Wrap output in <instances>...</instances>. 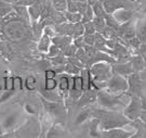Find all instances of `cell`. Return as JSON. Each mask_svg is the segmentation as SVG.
<instances>
[{
  "mask_svg": "<svg viewBox=\"0 0 146 138\" xmlns=\"http://www.w3.org/2000/svg\"><path fill=\"white\" fill-rule=\"evenodd\" d=\"M92 117L100 120V129L108 131L113 128H122L125 125L131 124L129 119L117 111L106 109H92Z\"/></svg>",
  "mask_w": 146,
  "mask_h": 138,
  "instance_id": "6da1fadb",
  "label": "cell"
},
{
  "mask_svg": "<svg viewBox=\"0 0 146 138\" xmlns=\"http://www.w3.org/2000/svg\"><path fill=\"white\" fill-rule=\"evenodd\" d=\"M127 92H123L121 95H113L106 89H101L96 94V102L103 109L106 110H111V111H117L119 108H123L129 103L123 100Z\"/></svg>",
  "mask_w": 146,
  "mask_h": 138,
  "instance_id": "7a4b0ae2",
  "label": "cell"
},
{
  "mask_svg": "<svg viewBox=\"0 0 146 138\" xmlns=\"http://www.w3.org/2000/svg\"><path fill=\"white\" fill-rule=\"evenodd\" d=\"M15 138H39L41 134V123L36 117L28 119L13 131Z\"/></svg>",
  "mask_w": 146,
  "mask_h": 138,
  "instance_id": "3957f363",
  "label": "cell"
},
{
  "mask_svg": "<svg viewBox=\"0 0 146 138\" xmlns=\"http://www.w3.org/2000/svg\"><path fill=\"white\" fill-rule=\"evenodd\" d=\"M91 80L98 83H106L113 75L111 65L106 62H98L90 66L89 69Z\"/></svg>",
  "mask_w": 146,
  "mask_h": 138,
  "instance_id": "277c9868",
  "label": "cell"
},
{
  "mask_svg": "<svg viewBox=\"0 0 146 138\" xmlns=\"http://www.w3.org/2000/svg\"><path fill=\"white\" fill-rule=\"evenodd\" d=\"M0 32H2L7 36V38L12 39V40L22 39V38L26 35L25 25H24V23L22 21L8 22L0 29Z\"/></svg>",
  "mask_w": 146,
  "mask_h": 138,
  "instance_id": "5b68a950",
  "label": "cell"
},
{
  "mask_svg": "<svg viewBox=\"0 0 146 138\" xmlns=\"http://www.w3.org/2000/svg\"><path fill=\"white\" fill-rule=\"evenodd\" d=\"M23 113L21 111H12L9 114H7L2 122L0 123V134L8 133V132H13L14 129L19 127L21 124H23Z\"/></svg>",
  "mask_w": 146,
  "mask_h": 138,
  "instance_id": "8992f818",
  "label": "cell"
},
{
  "mask_svg": "<svg viewBox=\"0 0 146 138\" xmlns=\"http://www.w3.org/2000/svg\"><path fill=\"white\" fill-rule=\"evenodd\" d=\"M104 89L113 95H121L128 90L127 78L120 75L113 74L110 80L106 82V87Z\"/></svg>",
  "mask_w": 146,
  "mask_h": 138,
  "instance_id": "52a82bcc",
  "label": "cell"
},
{
  "mask_svg": "<svg viewBox=\"0 0 146 138\" xmlns=\"http://www.w3.org/2000/svg\"><path fill=\"white\" fill-rule=\"evenodd\" d=\"M142 111H143V109H142L140 97H137V96H131L130 101L125 107L122 114L132 122V121H135L137 119H140Z\"/></svg>",
  "mask_w": 146,
  "mask_h": 138,
  "instance_id": "ba28073f",
  "label": "cell"
},
{
  "mask_svg": "<svg viewBox=\"0 0 146 138\" xmlns=\"http://www.w3.org/2000/svg\"><path fill=\"white\" fill-rule=\"evenodd\" d=\"M127 83H128V90H127L128 95L141 97V95L144 92L143 91L144 80H142L140 73H132L129 75L127 77Z\"/></svg>",
  "mask_w": 146,
  "mask_h": 138,
  "instance_id": "9c48e42d",
  "label": "cell"
},
{
  "mask_svg": "<svg viewBox=\"0 0 146 138\" xmlns=\"http://www.w3.org/2000/svg\"><path fill=\"white\" fill-rule=\"evenodd\" d=\"M42 106L47 112L48 115L52 117H63L66 114V107L63 105V102H52L41 98Z\"/></svg>",
  "mask_w": 146,
  "mask_h": 138,
  "instance_id": "30bf717a",
  "label": "cell"
},
{
  "mask_svg": "<svg viewBox=\"0 0 146 138\" xmlns=\"http://www.w3.org/2000/svg\"><path fill=\"white\" fill-rule=\"evenodd\" d=\"M135 20L132 19L130 21L125 22L123 24H120L119 28L117 31V36L121 40H128L131 38L135 37Z\"/></svg>",
  "mask_w": 146,
  "mask_h": 138,
  "instance_id": "8fae6325",
  "label": "cell"
},
{
  "mask_svg": "<svg viewBox=\"0 0 146 138\" xmlns=\"http://www.w3.org/2000/svg\"><path fill=\"white\" fill-rule=\"evenodd\" d=\"M103 3V8L106 13L108 14H113L115 11L119 10L121 8H125V9H130L127 7V3L130 5L131 2L128 0H101Z\"/></svg>",
  "mask_w": 146,
  "mask_h": 138,
  "instance_id": "7c38bea8",
  "label": "cell"
},
{
  "mask_svg": "<svg viewBox=\"0 0 146 138\" xmlns=\"http://www.w3.org/2000/svg\"><path fill=\"white\" fill-rule=\"evenodd\" d=\"M96 94H98V90H95L94 88H90L88 90H84L82 92V95L80 96V98L76 101V105L80 108L89 107L90 105L96 102Z\"/></svg>",
  "mask_w": 146,
  "mask_h": 138,
  "instance_id": "4fadbf2b",
  "label": "cell"
},
{
  "mask_svg": "<svg viewBox=\"0 0 146 138\" xmlns=\"http://www.w3.org/2000/svg\"><path fill=\"white\" fill-rule=\"evenodd\" d=\"M135 133L134 131H125L122 128H113L108 131H102L101 138H129Z\"/></svg>",
  "mask_w": 146,
  "mask_h": 138,
  "instance_id": "5bb4252c",
  "label": "cell"
},
{
  "mask_svg": "<svg viewBox=\"0 0 146 138\" xmlns=\"http://www.w3.org/2000/svg\"><path fill=\"white\" fill-rule=\"evenodd\" d=\"M111 72H113V74L120 75V76H123L125 78L132 73H134V71L132 69V65L129 61L125 62V63H117L116 62V63L111 64Z\"/></svg>",
  "mask_w": 146,
  "mask_h": 138,
  "instance_id": "9a60e30c",
  "label": "cell"
},
{
  "mask_svg": "<svg viewBox=\"0 0 146 138\" xmlns=\"http://www.w3.org/2000/svg\"><path fill=\"white\" fill-rule=\"evenodd\" d=\"M113 16L116 21L119 24H123L125 22L130 21L134 16V10L133 9H125V8H121L119 10L115 11L113 13Z\"/></svg>",
  "mask_w": 146,
  "mask_h": 138,
  "instance_id": "2e32d148",
  "label": "cell"
},
{
  "mask_svg": "<svg viewBox=\"0 0 146 138\" xmlns=\"http://www.w3.org/2000/svg\"><path fill=\"white\" fill-rule=\"evenodd\" d=\"M135 37L142 44L146 43V16L137 19L135 22Z\"/></svg>",
  "mask_w": 146,
  "mask_h": 138,
  "instance_id": "e0dca14e",
  "label": "cell"
},
{
  "mask_svg": "<svg viewBox=\"0 0 146 138\" xmlns=\"http://www.w3.org/2000/svg\"><path fill=\"white\" fill-rule=\"evenodd\" d=\"M51 43L55 46H58L61 51H63L65 48L69 46L70 44L73 43V38L69 36H64V35H55L53 38H51Z\"/></svg>",
  "mask_w": 146,
  "mask_h": 138,
  "instance_id": "ac0fdd59",
  "label": "cell"
},
{
  "mask_svg": "<svg viewBox=\"0 0 146 138\" xmlns=\"http://www.w3.org/2000/svg\"><path fill=\"white\" fill-rule=\"evenodd\" d=\"M74 25L72 23H68V22H64L62 24H58L55 25V32L58 35H64V36H69V37L73 38L74 35Z\"/></svg>",
  "mask_w": 146,
  "mask_h": 138,
  "instance_id": "d6986e66",
  "label": "cell"
},
{
  "mask_svg": "<svg viewBox=\"0 0 146 138\" xmlns=\"http://www.w3.org/2000/svg\"><path fill=\"white\" fill-rule=\"evenodd\" d=\"M129 62L132 65V69L134 71V73H141L142 71H144V69H145L144 60L140 54L131 56L130 59H129Z\"/></svg>",
  "mask_w": 146,
  "mask_h": 138,
  "instance_id": "ffe728a7",
  "label": "cell"
},
{
  "mask_svg": "<svg viewBox=\"0 0 146 138\" xmlns=\"http://www.w3.org/2000/svg\"><path fill=\"white\" fill-rule=\"evenodd\" d=\"M91 117H92V108L84 107V109L77 114L76 119L74 120V124L75 125H80V124L86 122L87 120H89Z\"/></svg>",
  "mask_w": 146,
  "mask_h": 138,
  "instance_id": "44dd1931",
  "label": "cell"
},
{
  "mask_svg": "<svg viewBox=\"0 0 146 138\" xmlns=\"http://www.w3.org/2000/svg\"><path fill=\"white\" fill-rule=\"evenodd\" d=\"M102 131L100 129V120L98 117H93L90 121V126H89V135L92 138H101Z\"/></svg>",
  "mask_w": 146,
  "mask_h": 138,
  "instance_id": "7402d4cb",
  "label": "cell"
},
{
  "mask_svg": "<svg viewBox=\"0 0 146 138\" xmlns=\"http://www.w3.org/2000/svg\"><path fill=\"white\" fill-rule=\"evenodd\" d=\"M80 77H81V80H82V90H88L91 88V75H90V72H89V69L87 68H84V69L80 70Z\"/></svg>",
  "mask_w": 146,
  "mask_h": 138,
  "instance_id": "603a6c76",
  "label": "cell"
},
{
  "mask_svg": "<svg viewBox=\"0 0 146 138\" xmlns=\"http://www.w3.org/2000/svg\"><path fill=\"white\" fill-rule=\"evenodd\" d=\"M51 44H52L51 43V38L49 37V36H47L46 34H42L40 39H39V43H38L37 48H38V50L40 52L47 53L49 51V48L51 46Z\"/></svg>",
  "mask_w": 146,
  "mask_h": 138,
  "instance_id": "cb8c5ba5",
  "label": "cell"
},
{
  "mask_svg": "<svg viewBox=\"0 0 146 138\" xmlns=\"http://www.w3.org/2000/svg\"><path fill=\"white\" fill-rule=\"evenodd\" d=\"M100 34H101L105 39H107V40H110V39H111V40H117V39H118V36H117L116 31L110 26H106Z\"/></svg>",
  "mask_w": 146,
  "mask_h": 138,
  "instance_id": "d4e9b609",
  "label": "cell"
},
{
  "mask_svg": "<svg viewBox=\"0 0 146 138\" xmlns=\"http://www.w3.org/2000/svg\"><path fill=\"white\" fill-rule=\"evenodd\" d=\"M63 13H64V16H65V19H66V22H68V23L76 24V23L81 22L82 16H81L80 13H73V12H68V11H65V12H63Z\"/></svg>",
  "mask_w": 146,
  "mask_h": 138,
  "instance_id": "484cf974",
  "label": "cell"
},
{
  "mask_svg": "<svg viewBox=\"0 0 146 138\" xmlns=\"http://www.w3.org/2000/svg\"><path fill=\"white\" fill-rule=\"evenodd\" d=\"M92 23H93L94 27H95L96 33H101L106 27L105 19L102 17V16H94L93 20H92Z\"/></svg>",
  "mask_w": 146,
  "mask_h": 138,
  "instance_id": "4316f807",
  "label": "cell"
},
{
  "mask_svg": "<svg viewBox=\"0 0 146 138\" xmlns=\"http://www.w3.org/2000/svg\"><path fill=\"white\" fill-rule=\"evenodd\" d=\"M12 11H13V5L3 0H0V17H5Z\"/></svg>",
  "mask_w": 146,
  "mask_h": 138,
  "instance_id": "83f0119b",
  "label": "cell"
},
{
  "mask_svg": "<svg viewBox=\"0 0 146 138\" xmlns=\"http://www.w3.org/2000/svg\"><path fill=\"white\" fill-rule=\"evenodd\" d=\"M53 9L58 12H65L67 10L66 5V0H50Z\"/></svg>",
  "mask_w": 146,
  "mask_h": 138,
  "instance_id": "f1b7e54d",
  "label": "cell"
},
{
  "mask_svg": "<svg viewBox=\"0 0 146 138\" xmlns=\"http://www.w3.org/2000/svg\"><path fill=\"white\" fill-rule=\"evenodd\" d=\"M104 19H105V22H106V26H110V27H111V28H114L116 32L118 31V28H119L120 24L117 21H116L115 19H114L113 14L105 13V14H104Z\"/></svg>",
  "mask_w": 146,
  "mask_h": 138,
  "instance_id": "f546056e",
  "label": "cell"
},
{
  "mask_svg": "<svg viewBox=\"0 0 146 138\" xmlns=\"http://www.w3.org/2000/svg\"><path fill=\"white\" fill-rule=\"evenodd\" d=\"M50 60H51V63L54 66H61V65H65V64L67 63V58L63 54V52H61L56 57H54V58H51Z\"/></svg>",
  "mask_w": 146,
  "mask_h": 138,
  "instance_id": "4dcf8cb0",
  "label": "cell"
},
{
  "mask_svg": "<svg viewBox=\"0 0 146 138\" xmlns=\"http://www.w3.org/2000/svg\"><path fill=\"white\" fill-rule=\"evenodd\" d=\"M92 10H93L94 16H102V17H104V14L106 13L104 10V8H103V3H102L101 0L98 1V2H95V3L92 5Z\"/></svg>",
  "mask_w": 146,
  "mask_h": 138,
  "instance_id": "1f68e13d",
  "label": "cell"
},
{
  "mask_svg": "<svg viewBox=\"0 0 146 138\" xmlns=\"http://www.w3.org/2000/svg\"><path fill=\"white\" fill-rule=\"evenodd\" d=\"M75 57L78 59L79 61L84 65V68H88V58H87V54H86V51H84V48H79L77 49V52L75 54Z\"/></svg>",
  "mask_w": 146,
  "mask_h": 138,
  "instance_id": "d6a6232c",
  "label": "cell"
},
{
  "mask_svg": "<svg viewBox=\"0 0 146 138\" xmlns=\"http://www.w3.org/2000/svg\"><path fill=\"white\" fill-rule=\"evenodd\" d=\"M80 70L81 69H79V68H77V66H75V65H73V64L70 63H66L64 65V73H66L68 75H72V76H74V75H79Z\"/></svg>",
  "mask_w": 146,
  "mask_h": 138,
  "instance_id": "836d02e7",
  "label": "cell"
},
{
  "mask_svg": "<svg viewBox=\"0 0 146 138\" xmlns=\"http://www.w3.org/2000/svg\"><path fill=\"white\" fill-rule=\"evenodd\" d=\"M93 17H94V14H93V10H92V7L88 5V8H87V10H86V12H84V14H82L81 23H82V24H84V23L91 22L92 20H93Z\"/></svg>",
  "mask_w": 146,
  "mask_h": 138,
  "instance_id": "e575fe53",
  "label": "cell"
},
{
  "mask_svg": "<svg viewBox=\"0 0 146 138\" xmlns=\"http://www.w3.org/2000/svg\"><path fill=\"white\" fill-rule=\"evenodd\" d=\"M84 33V24L81 23V22H79V23H76L75 25H74V35H73V39L75 38H78L80 36H82Z\"/></svg>",
  "mask_w": 146,
  "mask_h": 138,
  "instance_id": "d590c367",
  "label": "cell"
},
{
  "mask_svg": "<svg viewBox=\"0 0 146 138\" xmlns=\"http://www.w3.org/2000/svg\"><path fill=\"white\" fill-rule=\"evenodd\" d=\"M133 8L135 9V11H139L146 15V0H135Z\"/></svg>",
  "mask_w": 146,
  "mask_h": 138,
  "instance_id": "8d00e7d4",
  "label": "cell"
},
{
  "mask_svg": "<svg viewBox=\"0 0 146 138\" xmlns=\"http://www.w3.org/2000/svg\"><path fill=\"white\" fill-rule=\"evenodd\" d=\"M62 52L66 58H69V57H75V54H76V52H77V48H76V46L72 43L69 46H67V47L65 48Z\"/></svg>",
  "mask_w": 146,
  "mask_h": 138,
  "instance_id": "74e56055",
  "label": "cell"
},
{
  "mask_svg": "<svg viewBox=\"0 0 146 138\" xmlns=\"http://www.w3.org/2000/svg\"><path fill=\"white\" fill-rule=\"evenodd\" d=\"M72 87L77 89V90L84 91L82 90V80H81V77L80 75H74L73 76V84H72ZM70 87V88H72Z\"/></svg>",
  "mask_w": 146,
  "mask_h": 138,
  "instance_id": "f35d334b",
  "label": "cell"
},
{
  "mask_svg": "<svg viewBox=\"0 0 146 138\" xmlns=\"http://www.w3.org/2000/svg\"><path fill=\"white\" fill-rule=\"evenodd\" d=\"M58 87V80L55 78H46L44 82V89L46 90H53Z\"/></svg>",
  "mask_w": 146,
  "mask_h": 138,
  "instance_id": "ab89813d",
  "label": "cell"
},
{
  "mask_svg": "<svg viewBox=\"0 0 146 138\" xmlns=\"http://www.w3.org/2000/svg\"><path fill=\"white\" fill-rule=\"evenodd\" d=\"M61 52H62V51H61V49H60L58 46H55V45L51 44V46H50V48H49V51L47 52V56L49 59H51V58L56 57V56L60 54Z\"/></svg>",
  "mask_w": 146,
  "mask_h": 138,
  "instance_id": "60d3db41",
  "label": "cell"
},
{
  "mask_svg": "<svg viewBox=\"0 0 146 138\" xmlns=\"http://www.w3.org/2000/svg\"><path fill=\"white\" fill-rule=\"evenodd\" d=\"M84 35H94V34L96 33V31H95V27H94L92 21L88 22V23H84Z\"/></svg>",
  "mask_w": 146,
  "mask_h": 138,
  "instance_id": "b9f144b4",
  "label": "cell"
},
{
  "mask_svg": "<svg viewBox=\"0 0 146 138\" xmlns=\"http://www.w3.org/2000/svg\"><path fill=\"white\" fill-rule=\"evenodd\" d=\"M25 86H26V88L28 90L35 89V88H36V78L33 77V76L26 78V80H25Z\"/></svg>",
  "mask_w": 146,
  "mask_h": 138,
  "instance_id": "7bdbcfd3",
  "label": "cell"
},
{
  "mask_svg": "<svg viewBox=\"0 0 146 138\" xmlns=\"http://www.w3.org/2000/svg\"><path fill=\"white\" fill-rule=\"evenodd\" d=\"M42 31H43V34H46V35L49 36L50 38H53L56 35V32H55L54 26H44Z\"/></svg>",
  "mask_w": 146,
  "mask_h": 138,
  "instance_id": "ee69618b",
  "label": "cell"
},
{
  "mask_svg": "<svg viewBox=\"0 0 146 138\" xmlns=\"http://www.w3.org/2000/svg\"><path fill=\"white\" fill-rule=\"evenodd\" d=\"M67 63L73 64V65L77 66V68H79V69H84V64L81 63V62H80L76 57H69V58H67Z\"/></svg>",
  "mask_w": 146,
  "mask_h": 138,
  "instance_id": "f6af8a7d",
  "label": "cell"
},
{
  "mask_svg": "<svg viewBox=\"0 0 146 138\" xmlns=\"http://www.w3.org/2000/svg\"><path fill=\"white\" fill-rule=\"evenodd\" d=\"M25 111H26L28 114L33 115V117H37V115H38V109H37L36 107H33V105H31V103H28V105L25 106Z\"/></svg>",
  "mask_w": 146,
  "mask_h": 138,
  "instance_id": "bcb514c9",
  "label": "cell"
},
{
  "mask_svg": "<svg viewBox=\"0 0 146 138\" xmlns=\"http://www.w3.org/2000/svg\"><path fill=\"white\" fill-rule=\"evenodd\" d=\"M139 54L141 56L143 60H144V65H145V69L146 70V43L145 44H142L140 49H139Z\"/></svg>",
  "mask_w": 146,
  "mask_h": 138,
  "instance_id": "7dc6e473",
  "label": "cell"
},
{
  "mask_svg": "<svg viewBox=\"0 0 146 138\" xmlns=\"http://www.w3.org/2000/svg\"><path fill=\"white\" fill-rule=\"evenodd\" d=\"M73 44L76 46V48H77V49H79V48H84V35H82V36H80V37H78V38H75V39H73Z\"/></svg>",
  "mask_w": 146,
  "mask_h": 138,
  "instance_id": "c3c4849f",
  "label": "cell"
},
{
  "mask_svg": "<svg viewBox=\"0 0 146 138\" xmlns=\"http://www.w3.org/2000/svg\"><path fill=\"white\" fill-rule=\"evenodd\" d=\"M84 43L87 46H93L94 35H84Z\"/></svg>",
  "mask_w": 146,
  "mask_h": 138,
  "instance_id": "681fc988",
  "label": "cell"
},
{
  "mask_svg": "<svg viewBox=\"0 0 146 138\" xmlns=\"http://www.w3.org/2000/svg\"><path fill=\"white\" fill-rule=\"evenodd\" d=\"M14 91H15V89H12V90H5V94L0 97V102H3V101L8 100L11 96L14 94Z\"/></svg>",
  "mask_w": 146,
  "mask_h": 138,
  "instance_id": "f907efd6",
  "label": "cell"
},
{
  "mask_svg": "<svg viewBox=\"0 0 146 138\" xmlns=\"http://www.w3.org/2000/svg\"><path fill=\"white\" fill-rule=\"evenodd\" d=\"M5 90H12L13 88V78L12 77H7L5 78Z\"/></svg>",
  "mask_w": 146,
  "mask_h": 138,
  "instance_id": "816d5d0a",
  "label": "cell"
},
{
  "mask_svg": "<svg viewBox=\"0 0 146 138\" xmlns=\"http://www.w3.org/2000/svg\"><path fill=\"white\" fill-rule=\"evenodd\" d=\"M13 88L14 89H20V88H22V80L20 77L13 78Z\"/></svg>",
  "mask_w": 146,
  "mask_h": 138,
  "instance_id": "f5cc1de1",
  "label": "cell"
},
{
  "mask_svg": "<svg viewBox=\"0 0 146 138\" xmlns=\"http://www.w3.org/2000/svg\"><path fill=\"white\" fill-rule=\"evenodd\" d=\"M55 76H56V73L52 69L46 70V78H55Z\"/></svg>",
  "mask_w": 146,
  "mask_h": 138,
  "instance_id": "db71d44e",
  "label": "cell"
},
{
  "mask_svg": "<svg viewBox=\"0 0 146 138\" xmlns=\"http://www.w3.org/2000/svg\"><path fill=\"white\" fill-rule=\"evenodd\" d=\"M0 138H15L13 132H8V133H1L0 134Z\"/></svg>",
  "mask_w": 146,
  "mask_h": 138,
  "instance_id": "11a10c76",
  "label": "cell"
},
{
  "mask_svg": "<svg viewBox=\"0 0 146 138\" xmlns=\"http://www.w3.org/2000/svg\"><path fill=\"white\" fill-rule=\"evenodd\" d=\"M140 99H141V105H142V109L143 110H146V94H142L141 97H140Z\"/></svg>",
  "mask_w": 146,
  "mask_h": 138,
  "instance_id": "9f6ffc18",
  "label": "cell"
},
{
  "mask_svg": "<svg viewBox=\"0 0 146 138\" xmlns=\"http://www.w3.org/2000/svg\"><path fill=\"white\" fill-rule=\"evenodd\" d=\"M140 120L146 125V110H143V111H142L141 115H140Z\"/></svg>",
  "mask_w": 146,
  "mask_h": 138,
  "instance_id": "6f0895ef",
  "label": "cell"
},
{
  "mask_svg": "<svg viewBox=\"0 0 146 138\" xmlns=\"http://www.w3.org/2000/svg\"><path fill=\"white\" fill-rule=\"evenodd\" d=\"M98 1H100V0H87V3L92 7V5H93L95 2H98Z\"/></svg>",
  "mask_w": 146,
  "mask_h": 138,
  "instance_id": "680465c9",
  "label": "cell"
},
{
  "mask_svg": "<svg viewBox=\"0 0 146 138\" xmlns=\"http://www.w3.org/2000/svg\"><path fill=\"white\" fill-rule=\"evenodd\" d=\"M3 1H5V2H8V3H10V5H15L19 0H3Z\"/></svg>",
  "mask_w": 146,
  "mask_h": 138,
  "instance_id": "91938a15",
  "label": "cell"
},
{
  "mask_svg": "<svg viewBox=\"0 0 146 138\" xmlns=\"http://www.w3.org/2000/svg\"><path fill=\"white\" fill-rule=\"evenodd\" d=\"M76 2H87V0H74Z\"/></svg>",
  "mask_w": 146,
  "mask_h": 138,
  "instance_id": "94428289",
  "label": "cell"
},
{
  "mask_svg": "<svg viewBox=\"0 0 146 138\" xmlns=\"http://www.w3.org/2000/svg\"><path fill=\"white\" fill-rule=\"evenodd\" d=\"M128 1H130V2H134L135 0H128Z\"/></svg>",
  "mask_w": 146,
  "mask_h": 138,
  "instance_id": "6125c7cd",
  "label": "cell"
},
{
  "mask_svg": "<svg viewBox=\"0 0 146 138\" xmlns=\"http://www.w3.org/2000/svg\"><path fill=\"white\" fill-rule=\"evenodd\" d=\"M0 57H1V53H0Z\"/></svg>",
  "mask_w": 146,
  "mask_h": 138,
  "instance_id": "be15d7a7",
  "label": "cell"
}]
</instances>
